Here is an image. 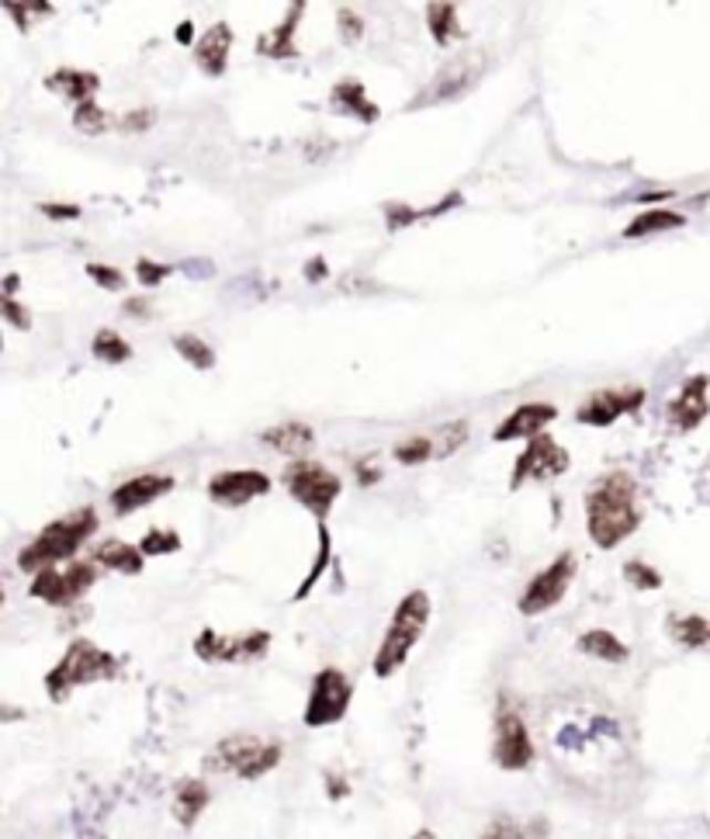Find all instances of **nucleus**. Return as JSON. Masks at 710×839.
Listing matches in <instances>:
<instances>
[{
    "mask_svg": "<svg viewBox=\"0 0 710 839\" xmlns=\"http://www.w3.org/2000/svg\"><path fill=\"white\" fill-rule=\"evenodd\" d=\"M94 562L108 566V569H118V572H125V576H136V572H143V566H146V556H143L139 545H128V541L112 538V541H101V545H97Z\"/></svg>",
    "mask_w": 710,
    "mask_h": 839,
    "instance_id": "20",
    "label": "nucleus"
},
{
    "mask_svg": "<svg viewBox=\"0 0 710 839\" xmlns=\"http://www.w3.org/2000/svg\"><path fill=\"white\" fill-rule=\"evenodd\" d=\"M707 389H710L707 375H693V379H687V385L679 389V396L669 403V424L676 431H697L703 424V416L710 413Z\"/></svg>",
    "mask_w": 710,
    "mask_h": 839,
    "instance_id": "15",
    "label": "nucleus"
},
{
    "mask_svg": "<svg viewBox=\"0 0 710 839\" xmlns=\"http://www.w3.org/2000/svg\"><path fill=\"white\" fill-rule=\"evenodd\" d=\"M45 87L73 97L76 104H87V101H94L97 76H94V73H84V70H56V73H52L49 81H45Z\"/></svg>",
    "mask_w": 710,
    "mask_h": 839,
    "instance_id": "24",
    "label": "nucleus"
},
{
    "mask_svg": "<svg viewBox=\"0 0 710 839\" xmlns=\"http://www.w3.org/2000/svg\"><path fill=\"white\" fill-rule=\"evenodd\" d=\"M471 81H476V70H471V56H461V60H455V63H447V70H440V76L427 87L424 101L455 97V94H461Z\"/></svg>",
    "mask_w": 710,
    "mask_h": 839,
    "instance_id": "21",
    "label": "nucleus"
},
{
    "mask_svg": "<svg viewBox=\"0 0 710 839\" xmlns=\"http://www.w3.org/2000/svg\"><path fill=\"white\" fill-rule=\"evenodd\" d=\"M42 213L52 216V219H76L81 213H76V205H42Z\"/></svg>",
    "mask_w": 710,
    "mask_h": 839,
    "instance_id": "43",
    "label": "nucleus"
},
{
    "mask_svg": "<svg viewBox=\"0 0 710 839\" xmlns=\"http://www.w3.org/2000/svg\"><path fill=\"white\" fill-rule=\"evenodd\" d=\"M284 486H288V493H292L309 514H315L320 520L333 510L336 496H340V479L333 476L326 465L312 462V458H299V462L288 465Z\"/></svg>",
    "mask_w": 710,
    "mask_h": 839,
    "instance_id": "7",
    "label": "nucleus"
},
{
    "mask_svg": "<svg viewBox=\"0 0 710 839\" xmlns=\"http://www.w3.org/2000/svg\"><path fill=\"white\" fill-rule=\"evenodd\" d=\"M87 275H91V278H94L101 288H115V292H118V288L125 284V278H122L115 268H101V265H91V268H87Z\"/></svg>",
    "mask_w": 710,
    "mask_h": 839,
    "instance_id": "40",
    "label": "nucleus"
},
{
    "mask_svg": "<svg viewBox=\"0 0 710 839\" xmlns=\"http://www.w3.org/2000/svg\"><path fill=\"white\" fill-rule=\"evenodd\" d=\"M572 576H575V556H572V552H565V556H558L551 566H544V569L534 576V580H531L528 587H523V593H520V600H516L520 614L537 618V614L551 611L555 604H562V597L568 593Z\"/></svg>",
    "mask_w": 710,
    "mask_h": 839,
    "instance_id": "9",
    "label": "nucleus"
},
{
    "mask_svg": "<svg viewBox=\"0 0 710 839\" xmlns=\"http://www.w3.org/2000/svg\"><path fill=\"white\" fill-rule=\"evenodd\" d=\"M669 635L682 649H710V621L700 614H679L669 621Z\"/></svg>",
    "mask_w": 710,
    "mask_h": 839,
    "instance_id": "25",
    "label": "nucleus"
},
{
    "mask_svg": "<svg viewBox=\"0 0 710 839\" xmlns=\"http://www.w3.org/2000/svg\"><path fill=\"white\" fill-rule=\"evenodd\" d=\"M679 226H687V216L672 213V208H645V213L624 229V236H627V240H641V236L679 229Z\"/></svg>",
    "mask_w": 710,
    "mask_h": 839,
    "instance_id": "26",
    "label": "nucleus"
},
{
    "mask_svg": "<svg viewBox=\"0 0 710 839\" xmlns=\"http://www.w3.org/2000/svg\"><path fill=\"white\" fill-rule=\"evenodd\" d=\"M427 11H430L427 24H430V32H434V39L440 45H447L451 39L461 35V29H458V8L455 4H430Z\"/></svg>",
    "mask_w": 710,
    "mask_h": 839,
    "instance_id": "27",
    "label": "nucleus"
},
{
    "mask_svg": "<svg viewBox=\"0 0 710 839\" xmlns=\"http://www.w3.org/2000/svg\"><path fill=\"white\" fill-rule=\"evenodd\" d=\"M4 312H8V320L18 327V330H24V327H29L32 320H29V312H24L14 299H4Z\"/></svg>",
    "mask_w": 710,
    "mask_h": 839,
    "instance_id": "41",
    "label": "nucleus"
},
{
    "mask_svg": "<svg viewBox=\"0 0 710 839\" xmlns=\"http://www.w3.org/2000/svg\"><path fill=\"white\" fill-rule=\"evenodd\" d=\"M264 493H271V479L257 468L219 472V476H212V483H208V496H212L216 504H226V507H243V504L257 500V496H264Z\"/></svg>",
    "mask_w": 710,
    "mask_h": 839,
    "instance_id": "14",
    "label": "nucleus"
},
{
    "mask_svg": "<svg viewBox=\"0 0 710 839\" xmlns=\"http://www.w3.org/2000/svg\"><path fill=\"white\" fill-rule=\"evenodd\" d=\"M104 125H108V115H104L94 101H87V104H81V108H76V128H81V133L97 136V133H104Z\"/></svg>",
    "mask_w": 710,
    "mask_h": 839,
    "instance_id": "36",
    "label": "nucleus"
},
{
    "mask_svg": "<svg viewBox=\"0 0 710 839\" xmlns=\"http://www.w3.org/2000/svg\"><path fill=\"white\" fill-rule=\"evenodd\" d=\"M174 348H177V354L184 358V361H191L195 369H201V372H208L216 364V351L205 344L201 336H195V333H180L177 340H174Z\"/></svg>",
    "mask_w": 710,
    "mask_h": 839,
    "instance_id": "29",
    "label": "nucleus"
},
{
    "mask_svg": "<svg viewBox=\"0 0 710 839\" xmlns=\"http://www.w3.org/2000/svg\"><path fill=\"white\" fill-rule=\"evenodd\" d=\"M333 101L340 104L344 112H351V115H364L367 122L375 118V108L367 104V97H364V87L361 84H354V81H347V84H340L336 91H333Z\"/></svg>",
    "mask_w": 710,
    "mask_h": 839,
    "instance_id": "30",
    "label": "nucleus"
},
{
    "mask_svg": "<svg viewBox=\"0 0 710 839\" xmlns=\"http://www.w3.org/2000/svg\"><path fill=\"white\" fill-rule=\"evenodd\" d=\"M94 580H97L94 562H70L63 569L52 566V569L35 572L32 597H39L42 604H52V608H70L94 587Z\"/></svg>",
    "mask_w": 710,
    "mask_h": 839,
    "instance_id": "8",
    "label": "nucleus"
},
{
    "mask_svg": "<svg viewBox=\"0 0 710 839\" xmlns=\"http://www.w3.org/2000/svg\"><path fill=\"white\" fill-rule=\"evenodd\" d=\"M482 839H528V829H523L510 816H499V819L489 822V829L482 832Z\"/></svg>",
    "mask_w": 710,
    "mask_h": 839,
    "instance_id": "38",
    "label": "nucleus"
},
{
    "mask_svg": "<svg viewBox=\"0 0 710 839\" xmlns=\"http://www.w3.org/2000/svg\"><path fill=\"white\" fill-rule=\"evenodd\" d=\"M413 839H437V836H434V832H430V829H419V832H416V836H413Z\"/></svg>",
    "mask_w": 710,
    "mask_h": 839,
    "instance_id": "46",
    "label": "nucleus"
},
{
    "mask_svg": "<svg viewBox=\"0 0 710 839\" xmlns=\"http://www.w3.org/2000/svg\"><path fill=\"white\" fill-rule=\"evenodd\" d=\"M174 489V479L170 476H136V479H125L122 486L112 489V507L118 514H133L153 500H160L164 493Z\"/></svg>",
    "mask_w": 710,
    "mask_h": 839,
    "instance_id": "17",
    "label": "nucleus"
},
{
    "mask_svg": "<svg viewBox=\"0 0 710 839\" xmlns=\"http://www.w3.org/2000/svg\"><path fill=\"white\" fill-rule=\"evenodd\" d=\"M94 358L108 361V364H122V361L133 358V348H128L115 330H101L94 336Z\"/></svg>",
    "mask_w": 710,
    "mask_h": 839,
    "instance_id": "31",
    "label": "nucleus"
},
{
    "mask_svg": "<svg viewBox=\"0 0 710 839\" xmlns=\"http://www.w3.org/2000/svg\"><path fill=\"white\" fill-rule=\"evenodd\" d=\"M578 652L593 655V660H599V663H624L630 655L627 645L614 632H607V628H593V632L578 635Z\"/></svg>",
    "mask_w": 710,
    "mask_h": 839,
    "instance_id": "23",
    "label": "nucleus"
},
{
    "mask_svg": "<svg viewBox=\"0 0 710 839\" xmlns=\"http://www.w3.org/2000/svg\"><path fill=\"white\" fill-rule=\"evenodd\" d=\"M118 676V660L112 652H104L91 639H76L63 652V660L45 673V694L52 701H66L76 687L97 684V680H115Z\"/></svg>",
    "mask_w": 710,
    "mask_h": 839,
    "instance_id": "4",
    "label": "nucleus"
},
{
    "mask_svg": "<svg viewBox=\"0 0 710 839\" xmlns=\"http://www.w3.org/2000/svg\"><path fill=\"white\" fill-rule=\"evenodd\" d=\"M299 11H302V8H299ZM299 11H295L292 18H288V21L281 24V29H278V32H274L271 39H268L271 45H268L264 52H274V56H292V52H295V49H292V45H288V42H292V32H295V24H299Z\"/></svg>",
    "mask_w": 710,
    "mask_h": 839,
    "instance_id": "37",
    "label": "nucleus"
},
{
    "mask_svg": "<svg viewBox=\"0 0 710 839\" xmlns=\"http://www.w3.org/2000/svg\"><path fill=\"white\" fill-rule=\"evenodd\" d=\"M326 566H330V531H326V524H320V556H315V566H312V572H309V580L295 590V600H305V593L315 587V580L326 572Z\"/></svg>",
    "mask_w": 710,
    "mask_h": 839,
    "instance_id": "33",
    "label": "nucleus"
},
{
    "mask_svg": "<svg viewBox=\"0 0 710 839\" xmlns=\"http://www.w3.org/2000/svg\"><path fill=\"white\" fill-rule=\"evenodd\" d=\"M94 528H97V517H94L91 507L76 510V514H70L56 524H49L45 531L35 535V541H29L21 548L18 566L24 572H42V569H52L60 562H70L76 556V548L94 535Z\"/></svg>",
    "mask_w": 710,
    "mask_h": 839,
    "instance_id": "3",
    "label": "nucleus"
},
{
    "mask_svg": "<svg viewBox=\"0 0 710 839\" xmlns=\"http://www.w3.org/2000/svg\"><path fill=\"white\" fill-rule=\"evenodd\" d=\"M149 118H153L149 112H136V115H128V118H125V128H149V125H146Z\"/></svg>",
    "mask_w": 710,
    "mask_h": 839,
    "instance_id": "45",
    "label": "nucleus"
},
{
    "mask_svg": "<svg viewBox=\"0 0 710 839\" xmlns=\"http://www.w3.org/2000/svg\"><path fill=\"white\" fill-rule=\"evenodd\" d=\"M427 624H430V597L424 590L406 593L385 628L378 652H375V676L385 680L391 673H399L409 660V652L419 645V639H424Z\"/></svg>",
    "mask_w": 710,
    "mask_h": 839,
    "instance_id": "2",
    "label": "nucleus"
},
{
    "mask_svg": "<svg viewBox=\"0 0 710 839\" xmlns=\"http://www.w3.org/2000/svg\"><path fill=\"white\" fill-rule=\"evenodd\" d=\"M271 649L268 632H243V635H219L212 628L195 639V652L205 663H253Z\"/></svg>",
    "mask_w": 710,
    "mask_h": 839,
    "instance_id": "10",
    "label": "nucleus"
},
{
    "mask_svg": "<svg viewBox=\"0 0 710 839\" xmlns=\"http://www.w3.org/2000/svg\"><path fill=\"white\" fill-rule=\"evenodd\" d=\"M260 441L271 444V448H278V452H284V455H292L299 462L312 448L315 434H312L309 424H284V427H274V431H264L260 434Z\"/></svg>",
    "mask_w": 710,
    "mask_h": 839,
    "instance_id": "22",
    "label": "nucleus"
},
{
    "mask_svg": "<svg viewBox=\"0 0 710 839\" xmlns=\"http://www.w3.org/2000/svg\"><path fill=\"white\" fill-rule=\"evenodd\" d=\"M139 548H143V556H164V552H177L180 538H177V531H149L139 541Z\"/></svg>",
    "mask_w": 710,
    "mask_h": 839,
    "instance_id": "35",
    "label": "nucleus"
},
{
    "mask_svg": "<svg viewBox=\"0 0 710 839\" xmlns=\"http://www.w3.org/2000/svg\"><path fill=\"white\" fill-rule=\"evenodd\" d=\"M208 801H212V791H208V784H205V780L188 777V780H180V784H177L170 811H174V819H177L184 829H191V826L201 819V811L208 808Z\"/></svg>",
    "mask_w": 710,
    "mask_h": 839,
    "instance_id": "19",
    "label": "nucleus"
},
{
    "mask_svg": "<svg viewBox=\"0 0 710 839\" xmlns=\"http://www.w3.org/2000/svg\"><path fill=\"white\" fill-rule=\"evenodd\" d=\"M229 49H232V29L229 24H212V29L201 35V42L195 45V60L208 76H219V73H226Z\"/></svg>",
    "mask_w": 710,
    "mask_h": 839,
    "instance_id": "18",
    "label": "nucleus"
},
{
    "mask_svg": "<svg viewBox=\"0 0 710 839\" xmlns=\"http://www.w3.org/2000/svg\"><path fill=\"white\" fill-rule=\"evenodd\" d=\"M281 756H284L281 743L260 739V736H229L208 753L205 764H208V770L236 774L240 780H260L281 764Z\"/></svg>",
    "mask_w": 710,
    "mask_h": 839,
    "instance_id": "5",
    "label": "nucleus"
},
{
    "mask_svg": "<svg viewBox=\"0 0 710 839\" xmlns=\"http://www.w3.org/2000/svg\"><path fill=\"white\" fill-rule=\"evenodd\" d=\"M641 524L638 510V483L627 472H610L586 496V528L599 548H617Z\"/></svg>",
    "mask_w": 710,
    "mask_h": 839,
    "instance_id": "1",
    "label": "nucleus"
},
{
    "mask_svg": "<svg viewBox=\"0 0 710 839\" xmlns=\"http://www.w3.org/2000/svg\"><path fill=\"white\" fill-rule=\"evenodd\" d=\"M468 437V424L464 419H458V424H447V427H437L434 431V441H437V458H451L461 444Z\"/></svg>",
    "mask_w": 710,
    "mask_h": 839,
    "instance_id": "32",
    "label": "nucleus"
},
{
    "mask_svg": "<svg viewBox=\"0 0 710 839\" xmlns=\"http://www.w3.org/2000/svg\"><path fill=\"white\" fill-rule=\"evenodd\" d=\"M351 697H354V684L351 676L344 670L336 666H326L312 676V687H309V701H305V725L309 728H326V725H336L340 718L347 715L351 707Z\"/></svg>",
    "mask_w": 710,
    "mask_h": 839,
    "instance_id": "6",
    "label": "nucleus"
},
{
    "mask_svg": "<svg viewBox=\"0 0 710 839\" xmlns=\"http://www.w3.org/2000/svg\"><path fill=\"white\" fill-rule=\"evenodd\" d=\"M624 576H627V583L638 587V590H659V587H662L659 569H651V566H645V562H627V566H624Z\"/></svg>",
    "mask_w": 710,
    "mask_h": 839,
    "instance_id": "34",
    "label": "nucleus"
},
{
    "mask_svg": "<svg viewBox=\"0 0 710 839\" xmlns=\"http://www.w3.org/2000/svg\"><path fill=\"white\" fill-rule=\"evenodd\" d=\"M416 219V213H406V205H391L388 208V226L391 229H399V226H406V222H413Z\"/></svg>",
    "mask_w": 710,
    "mask_h": 839,
    "instance_id": "42",
    "label": "nucleus"
},
{
    "mask_svg": "<svg viewBox=\"0 0 710 839\" xmlns=\"http://www.w3.org/2000/svg\"><path fill=\"white\" fill-rule=\"evenodd\" d=\"M396 458H399L403 465H424V462L437 458V441H434V434H413V437L399 441V444H396Z\"/></svg>",
    "mask_w": 710,
    "mask_h": 839,
    "instance_id": "28",
    "label": "nucleus"
},
{
    "mask_svg": "<svg viewBox=\"0 0 710 839\" xmlns=\"http://www.w3.org/2000/svg\"><path fill=\"white\" fill-rule=\"evenodd\" d=\"M167 265H153V260H139L136 265V275H139V281L146 284V288H153V284H160L164 278H167Z\"/></svg>",
    "mask_w": 710,
    "mask_h": 839,
    "instance_id": "39",
    "label": "nucleus"
},
{
    "mask_svg": "<svg viewBox=\"0 0 710 839\" xmlns=\"http://www.w3.org/2000/svg\"><path fill=\"white\" fill-rule=\"evenodd\" d=\"M492 759L495 767H503L510 774L528 770L534 764V739L531 728L523 722L513 707H507L503 715L495 718V743H492Z\"/></svg>",
    "mask_w": 710,
    "mask_h": 839,
    "instance_id": "11",
    "label": "nucleus"
},
{
    "mask_svg": "<svg viewBox=\"0 0 710 839\" xmlns=\"http://www.w3.org/2000/svg\"><path fill=\"white\" fill-rule=\"evenodd\" d=\"M551 419H558V406L551 403H520L503 424L495 427V441H516V437H537Z\"/></svg>",
    "mask_w": 710,
    "mask_h": 839,
    "instance_id": "16",
    "label": "nucleus"
},
{
    "mask_svg": "<svg viewBox=\"0 0 710 839\" xmlns=\"http://www.w3.org/2000/svg\"><path fill=\"white\" fill-rule=\"evenodd\" d=\"M340 24H344L347 39H361V21L354 18V11H340Z\"/></svg>",
    "mask_w": 710,
    "mask_h": 839,
    "instance_id": "44",
    "label": "nucleus"
},
{
    "mask_svg": "<svg viewBox=\"0 0 710 839\" xmlns=\"http://www.w3.org/2000/svg\"><path fill=\"white\" fill-rule=\"evenodd\" d=\"M641 403H645V389H638V385H630V389H603V392H593V396L583 406H578L575 416L583 419V424H589V427H610V424H617L624 413L641 410Z\"/></svg>",
    "mask_w": 710,
    "mask_h": 839,
    "instance_id": "13",
    "label": "nucleus"
},
{
    "mask_svg": "<svg viewBox=\"0 0 710 839\" xmlns=\"http://www.w3.org/2000/svg\"><path fill=\"white\" fill-rule=\"evenodd\" d=\"M568 468V452L562 448V444L555 437L547 434H537L528 441V452H523L513 465V489L523 486V479H555L562 476V472Z\"/></svg>",
    "mask_w": 710,
    "mask_h": 839,
    "instance_id": "12",
    "label": "nucleus"
}]
</instances>
